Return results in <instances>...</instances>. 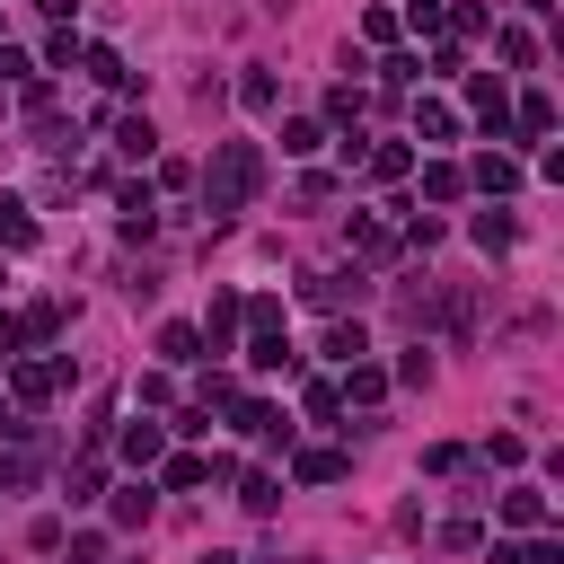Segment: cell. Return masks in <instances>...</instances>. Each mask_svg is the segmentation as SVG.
I'll return each instance as SVG.
<instances>
[{
  "instance_id": "obj_33",
  "label": "cell",
  "mask_w": 564,
  "mask_h": 564,
  "mask_svg": "<svg viewBox=\"0 0 564 564\" xmlns=\"http://www.w3.org/2000/svg\"><path fill=\"white\" fill-rule=\"evenodd\" d=\"M423 467H433V476H450V467H467V450H459V441H433V450H423Z\"/></svg>"
},
{
  "instance_id": "obj_10",
  "label": "cell",
  "mask_w": 564,
  "mask_h": 564,
  "mask_svg": "<svg viewBox=\"0 0 564 564\" xmlns=\"http://www.w3.org/2000/svg\"><path fill=\"white\" fill-rule=\"evenodd\" d=\"M344 239L362 247L371 265H380V256H397V230H388V221H371V211H352V230H344Z\"/></svg>"
},
{
  "instance_id": "obj_28",
  "label": "cell",
  "mask_w": 564,
  "mask_h": 564,
  "mask_svg": "<svg viewBox=\"0 0 564 564\" xmlns=\"http://www.w3.org/2000/svg\"><path fill=\"white\" fill-rule=\"evenodd\" d=\"M380 80H388V89H414V80H423V62H414V53H388V62H380Z\"/></svg>"
},
{
  "instance_id": "obj_8",
  "label": "cell",
  "mask_w": 564,
  "mask_h": 564,
  "mask_svg": "<svg viewBox=\"0 0 564 564\" xmlns=\"http://www.w3.org/2000/svg\"><path fill=\"white\" fill-rule=\"evenodd\" d=\"M151 512H159V493L141 485V476H132V485H115V529H151Z\"/></svg>"
},
{
  "instance_id": "obj_37",
  "label": "cell",
  "mask_w": 564,
  "mask_h": 564,
  "mask_svg": "<svg viewBox=\"0 0 564 564\" xmlns=\"http://www.w3.org/2000/svg\"><path fill=\"white\" fill-rule=\"evenodd\" d=\"M27 476H36V467H27L18 450H0V485H27Z\"/></svg>"
},
{
  "instance_id": "obj_17",
  "label": "cell",
  "mask_w": 564,
  "mask_h": 564,
  "mask_svg": "<svg viewBox=\"0 0 564 564\" xmlns=\"http://www.w3.org/2000/svg\"><path fill=\"white\" fill-rule=\"evenodd\" d=\"M467 177H476L485 194H512V185H521V168H512L503 151H476V168H467Z\"/></svg>"
},
{
  "instance_id": "obj_25",
  "label": "cell",
  "mask_w": 564,
  "mask_h": 564,
  "mask_svg": "<svg viewBox=\"0 0 564 564\" xmlns=\"http://www.w3.org/2000/svg\"><path fill=\"white\" fill-rule=\"evenodd\" d=\"M273 98H282V89H273V70H247V80H239V106H247V115H265Z\"/></svg>"
},
{
  "instance_id": "obj_18",
  "label": "cell",
  "mask_w": 564,
  "mask_h": 564,
  "mask_svg": "<svg viewBox=\"0 0 564 564\" xmlns=\"http://www.w3.org/2000/svg\"><path fill=\"white\" fill-rule=\"evenodd\" d=\"M318 141H326V124L318 115H292V124H282V159H309Z\"/></svg>"
},
{
  "instance_id": "obj_40",
  "label": "cell",
  "mask_w": 564,
  "mask_h": 564,
  "mask_svg": "<svg viewBox=\"0 0 564 564\" xmlns=\"http://www.w3.org/2000/svg\"><path fill=\"white\" fill-rule=\"evenodd\" d=\"M493 564H529V555H521V547H503V538H493Z\"/></svg>"
},
{
  "instance_id": "obj_15",
  "label": "cell",
  "mask_w": 564,
  "mask_h": 564,
  "mask_svg": "<svg viewBox=\"0 0 564 564\" xmlns=\"http://www.w3.org/2000/svg\"><path fill=\"white\" fill-rule=\"evenodd\" d=\"M512 124H521L529 141H547V132H555V98H547V89H529V98L512 106Z\"/></svg>"
},
{
  "instance_id": "obj_21",
  "label": "cell",
  "mask_w": 564,
  "mask_h": 564,
  "mask_svg": "<svg viewBox=\"0 0 564 564\" xmlns=\"http://www.w3.org/2000/svg\"><path fill=\"white\" fill-rule=\"evenodd\" d=\"M406 168H414V151H406V141H380V151H371V177H380V185H397Z\"/></svg>"
},
{
  "instance_id": "obj_29",
  "label": "cell",
  "mask_w": 564,
  "mask_h": 564,
  "mask_svg": "<svg viewBox=\"0 0 564 564\" xmlns=\"http://www.w3.org/2000/svg\"><path fill=\"white\" fill-rule=\"evenodd\" d=\"M485 459H493V467H521V459H529V441H521V433H493V441H485Z\"/></svg>"
},
{
  "instance_id": "obj_36",
  "label": "cell",
  "mask_w": 564,
  "mask_h": 564,
  "mask_svg": "<svg viewBox=\"0 0 564 564\" xmlns=\"http://www.w3.org/2000/svg\"><path fill=\"white\" fill-rule=\"evenodd\" d=\"M521 555H529V564H564V538H547V529H538V538H529Z\"/></svg>"
},
{
  "instance_id": "obj_6",
  "label": "cell",
  "mask_w": 564,
  "mask_h": 564,
  "mask_svg": "<svg viewBox=\"0 0 564 564\" xmlns=\"http://www.w3.org/2000/svg\"><path fill=\"white\" fill-rule=\"evenodd\" d=\"M335 397H344V406H380V397H388V371H380V362H344Z\"/></svg>"
},
{
  "instance_id": "obj_13",
  "label": "cell",
  "mask_w": 564,
  "mask_h": 564,
  "mask_svg": "<svg viewBox=\"0 0 564 564\" xmlns=\"http://www.w3.org/2000/svg\"><path fill=\"white\" fill-rule=\"evenodd\" d=\"M467 239H476L485 256H503V247H512L521 230H512V211H476V221H467Z\"/></svg>"
},
{
  "instance_id": "obj_5",
  "label": "cell",
  "mask_w": 564,
  "mask_h": 564,
  "mask_svg": "<svg viewBox=\"0 0 564 564\" xmlns=\"http://www.w3.org/2000/svg\"><path fill=\"white\" fill-rule=\"evenodd\" d=\"M352 459L344 450H292V485H344Z\"/></svg>"
},
{
  "instance_id": "obj_24",
  "label": "cell",
  "mask_w": 564,
  "mask_h": 564,
  "mask_svg": "<svg viewBox=\"0 0 564 564\" xmlns=\"http://www.w3.org/2000/svg\"><path fill=\"white\" fill-rule=\"evenodd\" d=\"M159 352L185 371V362H203V335H194V326H168V335H159Z\"/></svg>"
},
{
  "instance_id": "obj_20",
  "label": "cell",
  "mask_w": 564,
  "mask_h": 564,
  "mask_svg": "<svg viewBox=\"0 0 564 564\" xmlns=\"http://www.w3.org/2000/svg\"><path fill=\"white\" fill-rule=\"evenodd\" d=\"M362 115H371V98H362V89H326V124H344V132H352Z\"/></svg>"
},
{
  "instance_id": "obj_26",
  "label": "cell",
  "mask_w": 564,
  "mask_h": 564,
  "mask_svg": "<svg viewBox=\"0 0 564 564\" xmlns=\"http://www.w3.org/2000/svg\"><path fill=\"white\" fill-rule=\"evenodd\" d=\"M388 380H406V388H423V380H433V352H423V344H406V352H397V371H388Z\"/></svg>"
},
{
  "instance_id": "obj_23",
  "label": "cell",
  "mask_w": 564,
  "mask_h": 564,
  "mask_svg": "<svg viewBox=\"0 0 564 564\" xmlns=\"http://www.w3.org/2000/svg\"><path fill=\"white\" fill-rule=\"evenodd\" d=\"M239 503H247V512H273V503H282V476H265V467H256V476L239 485Z\"/></svg>"
},
{
  "instance_id": "obj_27",
  "label": "cell",
  "mask_w": 564,
  "mask_h": 564,
  "mask_svg": "<svg viewBox=\"0 0 564 564\" xmlns=\"http://www.w3.org/2000/svg\"><path fill=\"white\" fill-rule=\"evenodd\" d=\"M98 485H106V467L80 459V467H70V503H98Z\"/></svg>"
},
{
  "instance_id": "obj_38",
  "label": "cell",
  "mask_w": 564,
  "mask_h": 564,
  "mask_svg": "<svg viewBox=\"0 0 564 564\" xmlns=\"http://www.w3.org/2000/svg\"><path fill=\"white\" fill-rule=\"evenodd\" d=\"M0 441H27V414L18 406H0Z\"/></svg>"
},
{
  "instance_id": "obj_32",
  "label": "cell",
  "mask_w": 564,
  "mask_h": 564,
  "mask_svg": "<svg viewBox=\"0 0 564 564\" xmlns=\"http://www.w3.org/2000/svg\"><path fill=\"white\" fill-rule=\"evenodd\" d=\"M309 414H318V423H335V414H344V397H335V380H309Z\"/></svg>"
},
{
  "instance_id": "obj_1",
  "label": "cell",
  "mask_w": 564,
  "mask_h": 564,
  "mask_svg": "<svg viewBox=\"0 0 564 564\" xmlns=\"http://www.w3.org/2000/svg\"><path fill=\"white\" fill-rule=\"evenodd\" d=\"M265 185V151L256 141H221L211 151V177H203V211H211V230H230L239 221V203Z\"/></svg>"
},
{
  "instance_id": "obj_3",
  "label": "cell",
  "mask_w": 564,
  "mask_h": 564,
  "mask_svg": "<svg viewBox=\"0 0 564 564\" xmlns=\"http://www.w3.org/2000/svg\"><path fill=\"white\" fill-rule=\"evenodd\" d=\"M247 371H265V380L282 371V380H292V371H300V352H292V335H282V326H256V335H247Z\"/></svg>"
},
{
  "instance_id": "obj_16",
  "label": "cell",
  "mask_w": 564,
  "mask_h": 564,
  "mask_svg": "<svg viewBox=\"0 0 564 564\" xmlns=\"http://www.w3.org/2000/svg\"><path fill=\"white\" fill-rule=\"evenodd\" d=\"M414 141H459V115H450L441 98H423V106H414Z\"/></svg>"
},
{
  "instance_id": "obj_12",
  "label": "cell",
  "mask_w": 564,
  "mask_h": 564,
  "mask_svg": "<svg viewBox=\"0 0 564 564\" xmlns=\"http://www.w3.org/2000/svg\"><path fill=\"white\" fill-rule=\"evenodd\" d=\"M115 151H124V159H151V151H159L151 115H115Z\"/></svg>"
},
{
  "instance_id": "obj_22",
  "label": "cell",
  "mask_w": 564,
  "mask_h": 564,
  "mask_svg": "<svg viewBox=\"0 0 564 564\" xmlns=\"http://www.w3.org/2000/svg\"><path fill=\"white\" fill-rule=\"evenodd\" d=\"M194 485H211V459H194V450L168 459V493H194Z\"/></svg>"
},
{
  "instance_id": "obj_11",
  "label": "cell",
  "mask_w": 564,
  "mask_h": 564,
  "mask_svg": "<svg viewBox=\"0 0 564 564\" xmlns=\"http://www.w3.org/2000/svg\"><path fill=\"white\" fill-rule=\"evenodd\" d=\"M503 521H512V529H547V493H538V485H512V493H503Z\"/></svg>"
},
{
  "instance_id": "obj_39",
  "label": "cell",
  "mask_w": 564,
  "mask_h": 564,
  "mask_svg": "<svg viewBox=\"0 0 564 564\" xmlns=\"http://www.w3.org/2000/svg\"><path fill=\"white\" fill-rule=\"evenodd\" d=\"M36 10H44L53 27H70V10H80V0H36Z\"/></svg>"
},
{
  "instance_id": "obj_35",
  "label": "cell",
  "mask_w": 564,
  "mask_h": 564,
  "mask_svg": "<svg viewBox=\"0 0 564 564\" xmlns=\"http://www.w3.org/2000/svg\"><path fill=\"white\" fill-rule=\"evenodd\" d=\"M27 547H36V555H53V547H62V521H53V512H44V521H27Z\"/></svg>"
},
{
  "instance_id": "obj_19",
  "label": "cell",
  "mask_w": 564,
  "mask_h": 564,
  "mask_svg": "<svg viewBox=\"0 0 564 564\" xmlns=\"http://www.w3.org/2000/svg\"><path fill=\"white\" fill-rule=\"evenodd\" d=\"M423 194H433V203H459V194H467V168L433 159V168H423Z\"/></svg>"
},
{
  "instance_id": "obj_30",
  "label": "cell",
  "mask_w": 564,
  "mask_h": 564,
  "mask_svg": "<svg viewBox=\"0 0 564 564\" xmlns=\"http://www.w3.org/2000/svg\"><path fill=\"white\" fill-rule=\"evenodd\" d=\"M44 62H53V70H70V62H80V36L53 27V36H44Z\"/></svg>"
},
{
  "instance_id": "obj_2",
  "label": "cell",
  "mask_w": 564,
  "mask_h": 564,
  "mask_svg": "<svg viewBox=\"0 0 564 564\" xmlns=\"http://www.w3.org/2000/svg\"><path fill=\"white\" fill-rule=\"evenodd\" d=\"M239 326H247V300H239V292H211V309H203V326H194V335H203V352H230V344H239Z\"/></svg>"
},
{
  "instance_id": "obj_7",
  "label": "cell",
  "mask_w": 564,
  "mask_h": 564,
  "mask_svg": "<svg viewBox=\"0 0 564 564\" xmlns=\"http://www.w3.org/2000/svg\"><path fill=\"white\" fill-rule=\"evenodd\" d=\"M62 380H70V362H18V371H10V388H18L27 406H44V397H53Z\"/></svg>"
},
{
  "instance_id": "obj_31",
  "label": "cell",
  "mask_w": 564,
  "mask_h": 564,
  "mask_svg": "<svg viewBox=\"0 0 564 564\" xmlns=\"http://www.w3.org/2000/svg\"><path fill=\"white\" fill-rule=\"evenodd\" d=\"M493 44H503V62H521V70L538 62V44H529V27H503V36H493Z\"/></svg>"
},
{
  "instance_id": "obj_14",
  "label": "cell",
  "mask_w": 564,
  "mask_h": 564,
  "mask_svg": "<svg viewBox=\"0 0 564 564\" xmlns=\"http://www.w3.org/2000/svg\"><path fill=\"white\" fill-rule=\"evenodd\" d=\"M362 352H371L362 318H335V326H326V362H362Z\"/></svg>"
},
{
  "instance_id": "obj_34",
  "label": "cell",
  "mask_w": 564,
  "mask_h": 564,
  "mask_svg": "<svg viewBox=\"0 0 564 564\" xmlns=\"http://www.w3.org/2000/svg\"><path fill=\"white\" fill-rule=\"evenodd\" d=\"M362 36L371 44H397V10H362Z\"/></svg>"
},
{
  "instance_id": "obj_9",
  "label": "cell",
  "mask_w": 564,
  "mask_h": 564,
  "mask_svg": "<svg viewBox=\"0 0 564 564\" xmlns=\"http://www.w3.org/2000/svg\"><path fill=\"white\" fill-rule=\"evenodd\" d=\"M124 459L132 467H159L168 459V433H159V423H124Z\"/></svg>"
},
{
  "instance_id": "obj_4",
  "label": "cell",
  "mask_w": 564,
  "mask_h": 564,
  "mask_svg": "<svg viewBox=\"0 0 564 564\" xmlns=\"http://www.w3.org/2000/svg\"><path fill=\"white\" fill-rule=\"evenodd\" d=\"M300 300H309V309H352V300H362V273H309Z\"/></svg>"
}]
</instances>
